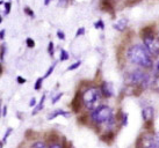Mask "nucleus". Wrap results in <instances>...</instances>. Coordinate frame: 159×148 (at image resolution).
<instances>
[{"label":"nucleus","instance_id":"obj_37","mask_svg":"<svg viewBox=\"0 0 159 148\" xmlns=\"http://www.w3.org/2000/svg\"><path fill=\"white\" fill-rule=\"evenodd\" d=\"M109 1H111V0H109Z\"/></svg>","mask_w":159,"mask_h":148},{"label":"nucleus","instance_id":"obj_36","mask_svg":"<svg viewBox=\"0 0 159 148\" xmlns=\"http://www.w3.org/2000/svg\"><path fill=\"white\" fill-rule=\"evenodd\" d=\"M157 72L159 73V63H158V65H157Z\"/></svg>","mask_w":159,"mask_h":148},{"label":"nucleus","instance_id":"obj_18","mask_svg":"<svg viewBox=\"0 0 159 148\" xmlns=\"http://www.w3.org/2000/svg\"><path fill=\"white\" fill-rule=\"evenodd\" d=\"M80 65H81V61L78 60L77 63H75V64H72V65L69 66V67H67V71H75V70H77V68H78Z\"/></svg>","mask_w":159,"mask_h":148},{"label":"nucleus","instance_id":"obj_12","mask_svg":"<svg viewBox=\"0 0 159 148\" xmlns=\"http://www.w3.org/2000/svg\"><path fill=\"white\" fill-rule=\"evenodd\" d=\"M101 7L105 9V11H108V12H111V9H113V6H111L109 0H103L101 2Z\"/></svg>","mask_w":159,"mask_h":148},{"label":"nucleus","instance_id":"obj_4","mask_svg":"<svg viewBox=\"0 0 159 148\" xmlns=\"http://www.w3.org/2000/svg\"><path fill=\"white\" fill-rule=\"evenodd\" d=\"M151 78L149 74H145L142 71H134L129 75V83L139 88H146L151 85Z\"/></svg>","mask_w":159,"mask_h":148},{"label":"nucleus","instance_id":"obj_31","mask_svg":"<svg viewBox=\"0 0 159 148\" xmlns=\"http://www.w3.org/2000/svg\"><path fill=\"white\" fill-rule=\"evenodd\" d=\"M16 81H18V82L20 83V85H23V83L26 82V79L22 78V76H20V75H19L18 78H16Z\"/></svg>","mask_w":159,"mask_h":148},{"label":"nucleus","instance_id":"obj_27","mask_svg":"<svg viewBox=\"0 0 159 148\" xmlns=\"http://www.w3.org/2000/svg\"><path fill=\"white\" fill-rule=\"evenodd\" d=\"M127 123H128V115H127V113H123V117H122V125H123V126H127Z\"/></svg>","mask_w":159,"mask_h":148},{"label":"nucleus","instance_id":"obj_34","mask_svg":"<svg viewBox=\"0 0 159 148\" xmlns=\"http://www.w3.org/2000/svg\"><path fill=\"white\" fill-rule=\"evenodd\" d=\"M6 113H7V107L5 105L4 108H2V117H5V116H6Z\"/></svg>","mask_w":159,"mask_h":148},{"label":"nucleus","instance_id":"obj_19","mask_svg":"<svg viewBox=\"0 0 159 148\" xmlns=\"http://www.w3.org/2000/svg\"><path fill=\"white\" fill-rule=\"evenodd\" d=\"M26 44L28 48H34V46H35V41L33 38H30V37H28V38L26 39Z\"/></svg>","mask_w":159,"mask_h":148},{"label":"nucleus","instance_id":"obj_15","mask_svg":"<svg viewBox=\"0 0 159 148\" xmlns=\"http://www.w3.org/2000/svg\"><path fill=\"white\" fill-rule=\"evenodd\" d=\"M94 27H95V29H99V30H103V29H105V22H103L101 19H100V20H98V21L94 23Z\"/></svg>","mask_w":159,"mask_h":148},{"label":"nucleus","instance_id":"obj_32","mask_svg":"<svg viewBox=\"0 0 159 148\" xmlns=\"http://www.w3.org/2000/svg\"><path fill=\"white\" fill-rule=\"evenodd\" d=\"M4 38H5V30L4 29H1V30H0V39L4 41Z\"/></svg>","mask_w":159,"mask_h":148},{"label":"nucleus","instance_id":"obj_16","mask_svg":"<svg viewBox=\"0 0 159 148\" xmlns=\"http://www.w3.org/2000/svg\"><path fill=\"white\" fill-rule=\"evenodd\" d=\"M43 80L44 78H39L36 80L35 85H34V88H35V90H40L41 88H42V85H43Z\"/></svg>","mask_w":159,"mask_h":148},{"label":"nucleus","instance_id":"obj_25","mask_svg":"<svg viewBox=\"0 0 159 148\" xmlns=\"http://www.w3.org/2000/svg\"><path fill=\"white\" fill-rule=\"evenodd\" d=\"M62 96H63V93H59L58 95H56V96H55V97H53L52 101H51V103H52V104H55V103H57L58 101H59V98H61Z\"/></svg>","mask_w":159,"mask_h":148},{"label":"nucleus","instance_id":"obj_1","mask_svg":"<svg viewBox=\"0 0 159 148\" xmlns=\"http://www.w3.org/2000/svg\"><path fill=\"white\" fill-rule=\"evenodd\" d=\"M127 57L131 63L143 68H151L153 66L151 53L145 48V45H141V44L131 45L127 52Z\"/></svg>","mask_w":159,"mask_h":148},{"label":"nucleus","instance_id":"obj_10","mask_svg":"<svg viewBox=\"0 0 159 148\" xmlns=\"http://www.w3.org/2000/svg\"><path fill=\"white\" fill-rule=\"evenodd\" d=\"M58 116H63V117H70V112H66V111H64V110H55L52 113H50L49 115L48 119L49 120H52V119H55V118H57Z\"/></svg>","mask_w":159,"mask_h":148},{"label":"nucleus","instance_id":"obj_24","mask_svg":"<svg viewBox=\"0 0 159 148\" xmlns=\"http://www.w3.org/2000/svg\"><path fill=\"white\" fill-rule=\"evenodd\" d=\"M53 48H55L53 43H52V42H50V43H49V46H48V52L51 57L53 56Z\"/></svg>","mask_w":159,"mask_h":148},{"label":"nucleus","instance_id":"obj_33","mask_svg":"<svg viewBox=\"0 0 159 148\" xmlns=\"http://www.w3.org/2000/svg\"><path fill=\"white\" fill-rule=\"evenodd\" d=\"M35 104H36V100H35V98H31L29 105H30V107H35Z\"/></svg>","mask_w":159,"mask_h":148},{"label":"nucleus","instance_id":"obj_22","mask_svg":"<svg viewBox=\"0 0 159 148\" xmlns=\"http://www.w3.org/2000/svg\"><path fill=\"white\" fill-rule=\"evenodd\" d=\"M25 13H26L27 15H29L30 18H34V16H35V14H34V12L30 9V7H25Z\"/></svg>","mask_w":159,"mask_h":148},{"label":"nucleus","instance_id":"obj_20","mask_svg":"<svg viewBox=\"0 0 159 148\" xmlns=\"http://www.w3.org/2000/svg\"><path fill=\"white\" fill-rule=\"evenodd\" d=\"M55 67H56V63H53L52 65H51V67H50V68H49V70H48V72H47V73H45V75H44V79H45V78H49V76H50V75H51V74H52L53 70H55Z\"/></svg>","mask_w":159,"mask_h":148},{"label":"nucleus","instance_id":"obj_29","mask_svg":"<svg viewBox=\"0 0 159 148\" xmlns=\"http://www.w3.org/2000/svg\"><path fill=\"white\" fill-rule=\"evenodd\" d=\"M5 54H6V46H5V44H2L1 45V61L4 60Z\"/></svg>","mask_w":159,"mask_h":148},{"label":"nucleus","instance_id":"obj_9","mask_svg":"<svg viewBox=\"0 0 159 148\" xmlns=\"http://www.w3.org/2000/svg\"><path fill=\"white\" fill-rule=\"evenodd\" d=\"M128 23H129V20L127 18H121L120 20H117V21L115 22L114 24V28L116 29L117 31H124L125 29H127V27H128Z\"/></svg>","mask_w":159,"mask_h":148},{"label":"nucleus","instance_id":"obj_2","mask_svg":"<svg viewBox=\"0 0 159 148\" xmlns=\"http://www.w3.org/2000/svg\"><path fill=\"white\" fill-rule=\"evenodd\" d=\"M91 119L98 125H106L107 130L115 126L114 110L108 105H99L91 112Z\"/></svg>","mask_w":159,"mask_h":148},{"label":"nucleus","instance_id":"obj_6","mask_svg":"<svg viewBox=\"0 0 159 148\" xmlns=\"http://www.w3.org/2000/svg\"><path fill=\"white\" fill-rule=\"evenodd\" d=\"M83 96H81V93H77L75 96L73 97V100H72V103H71V107H72V109L75 112H79L80 109H81V107H83Z\"/></svg>","mask_w":159,"mask_h":148},{"label":"nucleus","instance_id":"obj_5","mask_svg":"<svg viewBox=\"0 0 159 148\" xmlns=\"http://www.w3.org/2000/svg\"><path fill=\"white\" fill-rule=\"evenodd\" d=\"M143 42L145 48L151 53V56H159V37L156 36L155 33L143 37Z\"/></svg>","mask_w":159,"mask_h":148},{"label":"nucleus","instance_id":"obj_26","mask_svg":"<svg viewBox=\"0 0 159 148\" xmlns=\"http://www.w3.org/2000/svg\"><path fill=\"white\" fill-rule=\"evenodd\" d=\"M153 142H155V147H159V133L153 135Z\"/></svg>","mask_w":159,"mask_h":148},{"label":"nucleus","instance_id":"obj_13","mask_svg":"<svg viewBox=\"0 0 159 148\" xmlns=\"http://www.w3.org/2000/svg\"><path fill=\"white\" fill-rule=\"evenodd\" d=\"M69 58H70V56H69V52H67L66 50L62 49V50H61V58H59V60H61V61H66V60H69Z\"/></svg>","mask_w":159,"mask_h":148},{"label":"nucleus","instance_id":"obj_35","mask_svg":"<svg viewBox=\"0 0 159 148\" xmlns=\"http://www.w3.org/2000/svg\"><path fill=\"white\" fill-rule=\"evenodd\" d=\"M50 1H51V0H44V5H45V6H48V5L50 4Z\"/></svg>","mask_w":159,"mask_h":148},{"label":"nucleus","instance_id":"obj_23","mask_svg":"<svg viewBox=\"0 0 159 148\" xmlns=\"http://www.w3.org/2000/svg\"><path fill=\"white\" fill-rule=\"evenodd\" d=\"M11 7H12V5L11 2H5V14H9L11 13Z\"/></svg>","mask_w":159,"mask_h":148},{"label":"nucleus","instance_id":"obj_11","mask_svg":"<svg viewBox=\"0 0 159 148\" xmlns=\"http://www.w3.org/2000/svg\"><path fill=\"white\" fill-rule=\"evenodd\" d=\"M45 94L44 95H42V97H41V101H40V103L36 105L35 108H34V111H33V115H36L37 112H40L41 110L43 109V105H44V101H45Z\"/></svg>","mask_w":159,"mask_h":148},{"label":"nucleus","instance_id":"obj_14","mask_svg":"<svg viewBox=\"0 0 159 148\" xmlns=\"http://www.w3.org/2000/svg\"><path fill=\"white\" fill-rule=\"evenodd\" d=\"M151 87L153 88L155 90H158L159 92V73H158V75H157V78L151 81Z\"/></svg>","mask_w":159,"mask_h":148},{"label":"nucleus","instance_id":"obj_30","mask_svg":"<svg viewBox=\"0 0 159 148\" xmlns=\"http://www.w3.org/2000/svg\"><path fill=\"white\" fill-rule=\"evenodd\" d=\"M57 36H58V38L62 39V41H64V39H65V34H64L62 30H58L57 31Z\"/></svg>","mask_w":159,"mask_h":148},{"label":"nucleus","instance_id":"obj_28","mask_svg":"<svg viewBox=\"0 0 159 148\" xmlns=\"http://www.w3.org/2000/svg\"><path fill=\"white\" fill-rule=\"evenodd\" d=\"M33 147H37V148H44L47 147V145L43 144V142H35V144H33Z\"/></svg>","mask_w":159,"mask_h":148},{"label":"nucleus","instance_id":"obj_3","mask_svg":"<svg viewBox=\"0 0 159 148\" xmlns=\"http://www.w3.org/2000/svg\"><path fill=\"white\" fill-rule=\"evenodd\" d=\"M81 96H83V103H84L85 108L93 111L95 108L100 105V101H101L102 96L101 88L89 87L81 93Z\"/></svg>","mask_w":159,"mask_h":148},{"label":"nucleus","instance_id":"obj_21","mask_svg":"<svg viewBox=\"0 0 159 148\" xmlns=\"http://www.w3.org/2000/svg\"><path fill=\"white\" fill-rule=\"evenodd\" d=\"M85 34V28L84 27H80L78 28V30L75 33V37H80V36H83Z\"/></svg>","mask_w":159,"mask_h":148},{"label":"nucleus","instance_id":"obj_7","mask_svg":"<svg viewBox=\"0 0 159 148\" xmlns=\"http://www.w3.org/2000/svg\"><path fill=\"white\" fill-rule=\"evenodd\" d=\"M142 117L144 119V122H152L155 117V110L152 107H145L142 110Z\"/></svg>","mask_w":159,"mask_h":148},{"label":"nucleus","instance_id":"obj_8","mask_svg":"<svg viewBox=\"0 0 159 148\" xmlns=\"http://www.w3.org/2000/svg\"><path fill=\"white\" fill-rule=\"evenodd\" d=\"M101 92L102 95L105 97H111L114 95V88H113V85L111 82H107V81H103L101 85Z\"/></svg>","mask_w":159,"mask_h":148},{"label":"nucleus","instance_id":"obj_17","mask_svg":"<svg viewBox=\"0 0 159 148\" xmlns=\"http://www.w3.org/2000/svg\"><path fill=\"white\" fill-rule=\"evenodd\" d=\"M12 132H13V128H11V127H9L8 130L6 131V133H5L4 138H2V141H1V145H2V146L5 145V142H6V140L8 139V137L11 135V133H12Z\"/></svg>","mask_w":159,"mask_h":148}]
</instances>
